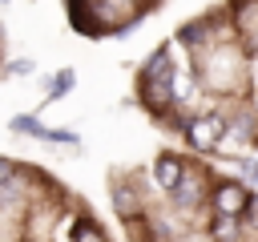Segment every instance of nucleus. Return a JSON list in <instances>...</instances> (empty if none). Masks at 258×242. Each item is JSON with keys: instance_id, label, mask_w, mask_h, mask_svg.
Instances as JSON below:
<instances>
[{"instance_id": "obj_1", "label": "nucleus", "mask_w": 258, "mask_h": 242, "mask_svg": "<svg viewBox=\"0 0 258 242\" xmlns=\"http://www.w3.org/2000/svg\"><path fill=\"white\" fill-rule=\"evenodd\" d=\"M226 129H230V117L222 109H206V113H194L181 133H185V145L194 153H214L226 141Z\"/></svg>"}, {"instance_id": "obj_2", "label": "nucleus", "mask_w": 258, "mask_h": 242, "mask_svg": "<svg viewBox=\"0 0 258 242\" xmlns=\"http://www.w3.org/2000/svg\"><path fill=\"white\" fill-rule=\"evenodd\" d=\"M169 202L181 210V214H194V210H202V206H210V177L202 173V169H194V165H185V173H181V182L169 190Z\"/></svg>"}, {"instance_id": "obj_3", "label": "nucleus", "mask_w": 258, "mask_h": 242, "mask_svg": "<svg viewBox=\"0 0 258 242\" xmlns=\"http://www.w3.org/2000/svg\"><path fill=\"white\" fill-rule=\"evenodd\" d=\"M137 101H141V109L149 117L165 121L177 109V101H173V73L169 77H153V81H137Z\"/></svg>"}, {"instance_id": "obj_4", "label": "nucleus", "mask_w": 258, "mask_h": 242, "mask_svg": "<svg viewBox=\"0 0 258 242\" xmlns=\"http://www.w3.org/2000/svg\"><path fill=\"white\" fill-rule=\"evenodd\" d=\"M246 202H250V186H242L238 177L210 182V214H234V218H242Z\"/></svg>"}, {"instance_id": "obj_5", "label": "nucleus", "mask_w": 258, "mask_h": 242, "mask_svg": "<svg viewBox=\"0 0 258 242\" xmlns=\"http://www.w3.org/2000/svg\"><path fill=\"white\" fill-rule=\"evenodd\" d=\"M64 8H69V24H73L77 32H85V36L109 32V28H105V24H109V4H105V0H64Z\"/></svg>"}, {"instance_id": "obj_6", "label": "nucleus", "mask_w": 258, "mask_h": 242, "mask_svg": "<svg viewBox=\"0 0 258 242\" xmlns=\"http://www.w3.org/2000/svg\"><path fill=\"white\" fill-rule=\"evenodd\" d=\"M185 165H189V161H185L181 153H173V149H161V153L153 157V182H157V190H165V194H169V190L181 182Z\"/></svg>"}, {"instance_id": "obj_7", "label": "nucleus", "mask_w": 258, "mask_h": 242, "mask_svg": "<svg viewBox=\"0 0 258 242\" xmlns=\"http://www.w3.org/2000/svg\"><path fill=\"white\" fill-rule=\"evenodd\" d=\"M109 198H113V210H117V218H125V222H133V218H145V214H141V194H137L133 186H125V182H113V186H109Z\"/></svg>"}, {"instance_id": "obj_8", "label": "nucleus", "mask_w": 258, "mask_h": 242, "mask_svg": "<svg viewBox=\"0 0 258 242\" xmlns=\"http://www.w3.org/2000/svg\"><path fill=\"white\" fill-rule=\"evenodd\" d=\"M169 73H173V44H157L145 56V65L137 69V81H153V77H169Z\"/></svg>"}, {"instance_id": "obj_9", "label": "nucleus", "mask_w": 258, "mask_h": 242, "mask_svg": "<svg viewBox=\"0 0 258 242\" xmlns=\"http://www.w3.org/2000/svg\"><path fill=\"white\" fill-rule=\"evenodd\" d=\"M177 44H181V48H210V44H214V24H210V20H189V24L177 32Z\"/></svg>"}, {"instance_id": "obj_10", "label": "nucleus", "mask_w": 258, "mask_h": 242, "mask_svg": "<svg viewBox=\"0 0 258 242\" xmlns=\"http://www.w3.org/2000/svg\"><path fill=\"white\" fill-rule=\"evenodd\" d=\"M73 85H77V73H73V69H60V73L48 81V93H44V101H60V97H64Z\"/></svg>"}, {"instance_id": "obj_11", "label": "nucleus", "mask_w": 258, "mask_h": 242, "mask_svg": "<svg viewBox=\"0 0 258 242\" xmlns=\"http://www.w3.org/2000/svg\"><path fill=\"white\" fill-rule=\"evenodd\" d=\"M8 125H12V133H32V137H40V141H44V129H48V125H40L36 113H16Z\"/></svg>"}, {"instance_id": "obj_12", "label": "nucleus", "mask_w": 258, "mask_h": 242, "mask_svg": "<svg viewBox=\"0 0 258 242\" xmlns=\"http://www.w3.org/2000/svg\"><path fill=\"white\" fill-rule=\"evenodd\" d=\"M69 238H105V230H101L89 214H77V222L69 226Z\"/></svg>"}, {"instance_id": "obj_13", "label": "nucleus", "mask_w": 258, "mask_h": 242, "mask_svg": "<svg viewBox=\"0 0 258 242\" xmlns=\"http://www.w3.org/2000/svg\"><path fill=\"white\" fill-rule=\"evenodd\" d=\"M242 222L246 226H258V194L250 190V202H246V210H242Z\"/></svg>"}, {"instance_id": "obj_14", "label": "nucleus", "mask_w": 258, "mask_h": 242, "mask_svg": "<svg viewBox=\"0 0 258 242\" xmlns=\"http://www.w3.org/2000/svg\"><path fill=\"white\" fill-rule=\"evenodd\" d=\"M12 173H16V161H8V157H0V186H4V182H8Z\"/></svg>"}, {"instance_id": "obj_15", "label": "nucleus", "mask_w": 258, "mask_h": 242, "mask_svg": "<svg viewBox=\"0 0 258 242\" xmlns=\"http://www.w3.org/2000/svg\"><path fill=\"white\" fill-rule=\"evenodd\" d=\"M8 73H12V77H24V73H32V60H16V65H8Z\"/></svg>"}, {"instance_id": "obj_16", "label": "nucleus", "mask_w": 258, "mask_h": 242, "mask_svg": "<svg viewBox=\"0 0 258 242\" xmlns=\"http://www.w3.org/2000/svg\"><path fill=\"white\" fill-rule=\"evenodd\" d=\"M121 4H133V16H137V12H145V8H149V0H121Z\"/></svg>"}, {"instance_id": "obj_17", "label": "nucleus", "mask_w": 258, "mask_h": 242, "mask_svg": "<svg viewBox=\"0 0 258 242\" xmlns=\"http://www.w3.org/2000/svg\"><path fill=\"white\" fill-rule=\"evenodd\" d=\"M250 182H254V186H258V161H254V169H250Z\"/></svg>"}, {"instance_id": "obj_18", "label": "nucleus", "mask_w": 258, "mask_h": 242, "mask_svg": "<svg viewBox=\"0 0 258 242\" xmlns=\"http://www.w3.org/2000/svg\"><path fill=\"white\" fill-rule=\"evenodd\" d=\"M0 4H8V0H0Z\"/></svg>"}]
</instances>
